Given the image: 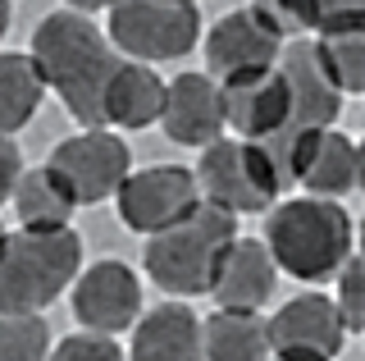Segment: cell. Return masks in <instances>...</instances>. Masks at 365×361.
Returning <instances> with one entry per match:
<instances>
[{"label": "cell", "instance_id": "cell-1", "mask_svg": "<svg viewBox=\"0 0 365 361\" xmlns=\"http://www.w3.org/2000/svg\"><path fill=\"white\" fill-rule=\"evenodd\" d=\"M32 60L46 78V92L60 96V106L83 128H106L101 123V92L106 78L119 64V51L110 46L106 28L78 9H55L32 32Z\"/></svg>", "mask_w": 365, "mask_h": 361}, {"label": "cell", "instance_id": "cell-2", "mask_svg": "<svg viewBox=\"0 0 365 361\" xmlns=\"http://www.w3.org/2000/svg\"><path fill=\"white\" fill-rule=\"evenodd\" d=\"M265 252L274 256L279 275H292L302 284L334 279V270L356 247V224L334 197H288L265 210Z\"/></svg>", "mask_w": 365, "mask_h": 361}, {"label": "cell", "instance_id": "cell-3", "mask_svg": "<svg viewBox=\"0 0 365 361\" xmlns=\"http://www.w3.org/2000/svg\"><path fill=\"white\" fill-rule=\"evenodd\" d=\"M83 270L78 229H9L0 243V315H41Z\"/></svg>", "mask_w": 365, "mask_h": 361}, {"label": "cell", "instance_id": "cell-4", "mask_svg": "<svg viewBox=\"0 0 365 361\" xmlns=\"http://www.w3.org/2000/svg\"><path fill=\"white\" fill-rule=\"evenodd\" d=\"M237 238V215L197 201L178 224L160 229L146 238V279L169 293V298H205L220 275V261L228 252V243Z\"/></svg>", "mask_w": 365, "mask_h": 361}, {"label": "cell", "instance_id": "cell-5", "mask_svg": "<svg viewBox=\"0 0 365 361\" xmlns=\"http://www.w3.org/2000/svg\"><path fill=\"white\" fill-rule=\"evenodd\" d=\"M106 14H110L106 37L123 60L165 64L201 46L197 0H110Z\"/></svg>", "mask_w": 365, "mask_h": 361}, {"label": "cell", "instance_id": "cell-6", "mask_svg": "<svg viewBox=\"0 0 365 361\" xmlns=\"http://www.w3.org/2000/svg\"><path fill=\"white\" fill-rule=\"evenodd\" d=\"M201 201L228 210V215H265L274 201L283 197L279 178L260 151V142L247 138H215L210 146H201V161L192 169Z\"/></svg>", "mask_w": 365, "mask_h": 361}, {"label": "cell", "instance_id": "cell-7", "mask_svg": "<svg viewBox=\"0 0 365 361\" xmlns=\"http://www.w3.org/2000/svg\"><path fill=\"white\" fill-rule=\"evenodd\" d=\"M55 174L73 188L78 206H101L119 193V183L133 169V151L114 128H78L73 138L55 142L51 161Z\"/></svg>", "mask_w": 365, "mask_h": 361}, {"label": "cell", "instance_id": "cell-8", "mask_svg": "<svg viewBox=\"0 0 365 361\" xmlns=\"http://www.w3.org/2000/svg\"><path fill=\"white\" fill-rule=\"evenodd\" d=\"M68 302H73V320L87 334H128L137 315L146 311L142 298V275L128 261H96L83 265L78 279L68 284Z\"/></svg>", "mask_w": 365, "mask_h": 361}, {"label": "cell", "instance_id": "cell-9", "mask_svg": "<svg viewBox=\"0 0 365 361\" xmlns=\"http://www.w3.org/2000/svg\"><path fill=\"white\" fill-rule=\"evenodd\" d=\"M265 338H269V357L338 361L351 334L329 293H302V298H288L265 320Z\"/></svg>", "mask_w": 365, "mask_h": 361}, {"label": "cell", "instance_id": "cell-10", "mask_svg": "<svg viewBox=\"0 0 365 361\" xmlns=\"http://www.w3.org/2000/svg\"><path fill=\"white\" fill-rule=\"evenodd\" d=\"M201 201L197 178H192L187 165H146V169H128V178L114 193V206H119V220L128 224L133 233L151 238V233L169 229L187 215Z\"/></svg>", "mask_w": 365, "mask_h": 361}, {"label": "cell", "instance_id": "cell-11", "mask_svg": "<svg viewBox=\"0 0 365 361\" xmlns=\"http://www.w3.org/2000/svg\"><path fill=\"white\" fill-rule=\"evenodd\" d=\"M283 32L269 24L260 9H233V14H224L220 24L205 32L201 51H205V73L215 78V83H228V78H247V73H265L279 64L283 55Z\"/></svg>", "mask_w": 365, "mask_h": 361}, {"label": "cell", "instance_id": "cell-12", "mask_svg": "<svg viewBox=\"0 0 365 361\" xmlns=\"http://www.w3.org/2000/svg\"><path fill=\"white\" fill-rule=\"evenodd\" d=\"M160 128L174 146H210L224 138V96L210 73H178L165 83V106H160Z\"/></svg>", "mask_w": 365, "mask_h": 361}, {"label": "cell", "instance_id": "cell-13", "mask_svg": "<svg viewBox=\"0 0 365 361\" xmlns=\"http://www.w3.org/2000/svg\"><path fill=\"white\" fill-rule=\"evenodd\" d=\"M274 69L283 73V87H288V123H297V128H334L347 96L324 78L311 51V37L283 41V55Z\"/></svg>", "mask_w": 365, "mask_h": 361}, {"label": "cell", "instance_id": "cell-14", "mask_svg": "<svg viewBox=\"0 0 365 361\" xmlns=\"http://www.w3.org/2000/svg\"><path fill=\"white\" fill-rule=\"evenodd\" d=\"M220 96H224V128H233V138L265 142L288 123V87H283L279 69L228 78V83H220Z\"/></svg>", "mask_w": 365, "mask_h": 361}, {"label": "cell", "instance_id": "cell-15", "mask_svg": "<svg viewBox=\"0 0 365 361\" xmlns=\"http://www.w3.org/2000/svg\"><path fill=\"white\" fill-rule=\"evenodd\" d=\"M311 197H334L342 201L361 188V146L356 138L338 128H311L302 142V161H297V183Z\"/></svg>", "mask_w": 365, "mask_h": 361}, {"label": "cell", "instance_id": "cell-16", "mask_svg": "<svg viewBox=\"0 0 365 361\" xmlns=\"http://www.w3.org/2000/svg\"><path fill=\"white\" fill-rule=\"evenodd\" d=\"M274 288H279V265L274 256L265 252L260 238H242L237 233L228 243L224 261H220V275L205 298H215V307H233V311H260L269 307Z\"/></svg>", "mask_w": 365, "mask_h": 361}, {"label": "cell", "instance_id": "cell-17", "mask_svg": "<svg viewBox=\"0 0 365 361\" xmlns=\"http://www.w3.org/2000/svg\"><path fill=\"white\" fill-rule=\"evenodd\" d=\"M160 106H165V78L155 73V64L119 60L101 92V123L119 133H146L160 123Z\"/></svg>", "mask_w": 365, "mask_h": 361}, {"label": "cell", "instance_id": "cell-18", "mask_svg": "<svg viewBox=\"0 0 365 361\" xmlns=\"http://www.w3.org/2000/svg\"><path fill=\"white\" fill-rule=\"evenodd\" d=\"M128 361H205L201 352V315L182 298L142 311L133 325Z\"/></svg>", "mask_w": 365, "mask_h": 361}, {"label": "cell", "instance_id": "cell-19", "mask_svg": "<svg viewBox=\"0 0 365 361\" xmlns=\"http://www.w3.org/2000/svg\"><path fill=\"white\" fill-rule=\"evenodd\" d=\"M14 215H19V229H68L78 206L73 188L55 174L51 165H37V169H23L19 183H14Z\"/></svg>", "mask_w": 365, "mask_h": 361}, {"label": "cell", "instance_id": "cell-20", "mask_svg": "<svg viewBox=\"0 0 365 361\" xmlns=\"http://www.w3.org/2000/svg\"><path fill=\"white\" fill-rule=\"evenodd\" d=\"M201 352L205 361H269V338L260 311L215 307L201 320Z\"/></svg>", "mask_w": 365, "mask_h": 361}, {"label": "cell", "instance_id": "cell-21", "mask_svg": "<svg viewBox=\"0 0 365 361\" xmlns=\"http://www.w3.org/2000/svg\"><path fill=\"white\" fill-rule=\"evenodd\" d=\"M46 101V78L28 51H0V133L19 138Z\"/></svg>", "mask_w": 365, "mask_h": 361}, {"label": "cell", "instance_id": "cell-22", "mask_svg": "<svg viewBox=\"0 0 365 361\" xmlns=\"http://www.w3.org/2000/svg\"><path fill=\"white\" fill-rule=\"evenodd\" d=\"M311 51H315L324 78L338 87L342 96L365 92V19L319 28L315 37H311Z\"/></svg>", "mask_w": 365, "mask_h": 361}, {"label": "cell", "instance_id": "cell-23", "mask_svg": "<svg viewBox=\"0 0 365 361\" xmlns=\"http://www.w3.org/2000/svg\"><path fill=\"white\" fill-rule=\"evenodd\" d=\"M51 325L41 315H0V361H46Z\"/></svg>", "mask_w": 365, "mask_h": 361}, {"label": "cell", "instance_id": "cell-24", "mask_svg": "<svg viewBox=\"0 0 365 361\" xmlns=\"http://www.w3.org/2000/svg\"><path fill=\"white\" fill-rule=\"evenodd\" d=\"M334 307L342 315V325H347V334L365 330V270L356 261V252L334 270Z\"/></svg>", "mask_w": 365, "mask_h": 361}, {"label": "cell", "instance_id": "cell-25", "mask_svg": "<svg viewBox=\"0 0 365 361\" xmlns=\"http://www.w3.org/2000/svg\"><path fill=\"white\" fill-rule=\"evenodd\" d=\"M251 9H260L283 37H315L319 32L315 0H251Z\"/></svg>", "mask_w": 365, "mask_h": 361}, {"label": "cell", "instance_id": "cell-26", "mask_svg": "<svg viewBox=\"0 0 365 361\" xmlns=\"http://www.w3.org/2000/svg\"><path fill=\"white\" fill-rule=\"evenodd\" d=\"M46 361H128L119 343H114L110 334H68L60 347H51V357Z\"/></svg>", "mask_w": 365, "mask_h": 361}, {"label": "cell", "instance_id": "cell-27", "mask_svg": "<svg viewBox=\"0 0 365 361\" xmlns=\"http://www.w3.org/2000/svg\"><path fill=\"white\" fill-rule=\"evenodd\" d=\"M19 174H23V151H19L14 138H5V133H0V206L14 197Z\"/></svg>", "mask_w": 365, "mask_h": 361}, {"label": "cell", "instance_id": "cell-28", "mask_svg": "<svg viewBox=\"0 0 365 361\" xmlns=\"http://www.w3.org/2000/svg\"><path fill=\"white\" fill-rule=\"evenodd\" d=\"M315 9H319V28L365 19V0H315Z\"/></svg>", "mask_w": 365, "mask_h": 361}, {"label": "cell", "instance_id": "cell-29", "mask_svg": "<svg viewBox=\"0 0 365 361\" xmlns=\"http://www.w3.org/2000/svg\"><path fill=\"white\" fill-rule=\"evenodd\" d=\"M68 9H78V14H96V9H106L110 0H64Z\"/></svg>", "mask_w": 365, "mask_h": 361}, {"label": "cell", "instance_id": "cell-30", "mask_svg": "<svg viewBox=\"0 0 365 361\" xmlns=\"http://www.w3.org/2000/svg\"><path fill=\"white\" fill-rule=\"evenodd\" d=\"M9 24H14V5H9V0H0V41H5Z\"/></svg>", "mask_w": 365, "mask_h": 361}, {"label": "cell", "instance_id": "cell-31", "mask_svg": "<svg viewBox=\"0 0 365 361\" xmlns=\"http://www.w3.org/2000/svg\"><path fill=\"white\" fill-rule=\"evenodd\" d=\"M5 233H9V229H5V224H0V243H5Z\"/></svg>", "mask_w": 365, "mask_h": 361}, {"label": "cell", "instance_id": "cell-32", "mask_svg": "<svg viewBox=\"0 0 365 361\" xmlns=\"http://www.w3.org/2000/svg\"><path fill=\"white\" fill-rule=\"evenodd\" d=\"M269 361H288V357H269Z\"/></svg>", "mask_w": 365, "mask_h": 361}]
</instances>
